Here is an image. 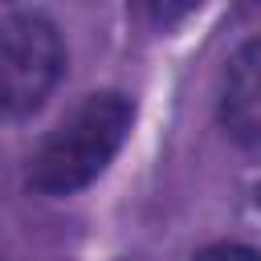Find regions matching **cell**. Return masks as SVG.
I'll list each match as a JSON object with an SVG mask.
<instances>
[{"instance_id": "cell-1", "label": "cell", "mask_w": 261, "mask_h": 261, "mask_svg": "<svg viewBox=\"0 0 261 261\" xmlns=\"http://www.w3.org/2000/svg\"><path fill=\"white\" fill-rule=\"evenodd\" d=\"M135 122V106L118 90L86 94L33 151L29 159V184L45 196H69L86 184H94L118 147L126 143Z\"/></svg>"}, {"instance_id": "cell-2", "label": "cell", "mask_w": 261, "mask_h": 261, "mask_svg": "<svg viewBox=\"0 0 261 261\" xmlns=\"http://www.w3.org/2000/svg\"><path fill=\"white\" fill-rule=\"evenodd\" d=\"M65 73V45L49 16L16 12L0 24V122L45 106Z\"/></svg>"}, {"instance_id": "cell-3", "label": "cell", "mask_w": 261, "mask_h": 261, "mask_svg": "<svg viewBox=\"0 0 261 261\" xmlns=\"http://www.w3.org/2000/svg\"><path fill=\"white\" fill-rule=\"evenodd\" d=\"M220 126L237 147L261 151V33L249 37L224 65Z\"/></svg>"}, {"instance_id": "cell-4", "label": "cell", "mask_w": 261, "mask_h": 261, "mask_svg": "<svg viewBox=\"0 0 261 261\" xmlns=\"http://www.w3.org/2000/svg\"><path fill=\"white\" fill-rule=\"evenodd\" d=\"M204 0H130V8L147 20V24H155V29H167V24H175V20H184L188 12H196Z\"/></svg>"}, {"instance_id": "cell-5", "label": "cell", "mask_w": 261, "mask_h": 261, "mask_svg": "<svg viewBox=\"0 0 261 261\" xmlns=\"http://www.w3.org/2000/svg\"><path fill=\"white\" fill-rule=\"evenodd\" d=\"M196 261H261V253L249 249V245H212V249H204Z\"/></svg>"}, {"instance_id": "cell-6", "label": "cell", "mask_w": 261, "mask_h": 261, "mask_svg": "<svg viewBox=\"0 0 261 261\" xmlns=\"http://www.w3.org/2000/svg\"><path fill=\"white\" fill-rule=\"evenodd\" d=\"M241 8L245 12H261V0H241Z\"/></svg>"}, {"instance_id": "cell-7", "label": "cell", "mask_w": 261, "mask_h": 261, "mask_svg": "<svg viewBox=\"0 0 261 261\" xmlns=\"http://www.w3.org/2000/svg\"><path fill=\"white\" fill-rule=\"evenodd\" d=\"M257 200H261V188H257Z\"/></svg>"}]
</instances>
